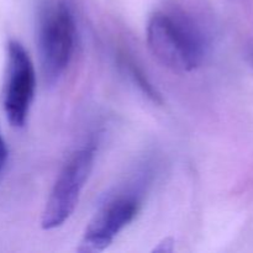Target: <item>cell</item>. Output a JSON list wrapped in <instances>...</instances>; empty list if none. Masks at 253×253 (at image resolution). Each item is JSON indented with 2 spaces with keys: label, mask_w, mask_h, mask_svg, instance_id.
I'll return each instance as SVG.
<instances>
[{
  "label": "cell",
  "mask_w": 253,
  "mask_h": 253,
  "mask_svg": "<svg viewBox=\"0 0 253 253\" xmlns=\"http://www.w3.org/2000/svg\"><path fill=\"white\" fill-rule=\"evenodd\" d=\"M147 43L167 68L188 73L204 62L208 39L202 27L182 11H156L147 24Z\"/></svg>",
  "instance_id": "obj_1"
},
{
  "label": "cell",
  "mask_w": 253,
  "mask_h": 253,
  "mask_svg": "<svg viewBox=\"0 0 253 253\" xmlns=\"http://www.w3.org/2000/svg\"><path fill=\"white\" fill-rule=\"evenodd\" d=\"M95 160V146L88 143L77 151L57 177L41 217L43 230L61 227L76 210Z\"/></svg>",
  "instance_id": "obj_2"
},
{
  "label": "cell",
  "mask_w": 253,
  "mask_h": 253,
  "mask_svg": "<svg viewBox=\"0 0 253 253\" xmlns=\"http://www.w3.org/2000/svg\"><path fill=\"white\" fill-rule=\"evenodd\" d=\"M76 43V25L68 6L58 4L42 17L39 51L44 81L54 84L71 63Z\"/></svg>",
  "instance_id": "obj_3"
},
{
  "label": "cell",
  "mask_w": 253,
  "mask_h": 253,
  "mask_svg": "<svg viewBox=\"0 0 253 253\" xmlns=\"http://www.w3.org/2000/svg\"><path fill=\"white\" fill-rule=\"evenodd\" d=\"M35 89L36 74L34 63L25 47L16 40H11L6 48L2 105L7 120L14 127L21 128L26 124Z\"/></svg>",
  "instance_id": "obj_4"
},
{
  "label": "cell",
  "mask_w": 253,
  "mask_h": 253,
  "mask_svg": "<svg viewBox=\"0 0 253 253\" xmlns=\"http://www.w3.org/2000/svg\"><path fill=\"white\" fill-rule=\"evenodd\" d=\"M140 210V200L133 195H121L106 203L85 227L78 251L101 252L127 226Z\"/></svg>",
  "instance_id": "obj_5"
},
{
  "label": "cell",
  "mask_w": 253,
  "mask_h": 253,
  "mask_svg": "<svg viewBox=\"0 0 253 253\" xmlns=\"http://www.w3.org/2000/svg\"><path fill=\"white\" fill-rule=\"evenodd\" d=\"M7 161V148L6 145L4 142V138L1 137V133H0V174L4 170L5 165H6Z\"/></svg>",
  "instance_id": "obj_6"
}]
</instances>
